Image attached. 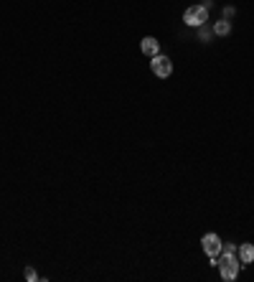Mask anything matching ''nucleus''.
<instances>
[{"mask_svg": "<svg viewBox=\"0 0 254 282\" xmlns=\"http://www.w3.org/2000/svg\"><path fill=\"white\" fill-rule=\"evenodd\" d=\"M239 267H242V262H239V257H237V254H234V257H224L221 262H219L221 277H224L226 282L237 280V275H239Z\"/></svg>", "mask_w": 254, "mask_h": 282, "instance_id": "2", "label": "nucleus"}, {"mask_svg": "<svg viewBox=\"0 0 254 282\" xmlns=\"http://www.w3.org/2000/svg\"><path fill=\"white\" fill-rule=\"evenodd\" d=\"M183 20H186V26H203L206 20H208V8L203 5H190L186 13H183Z\"/></svg>", "mask_w": 254, "mask_h": 282, "instance_id": "1", "label": "nucleus"}, {"mask_svg": "<svg viewBox=\"0 0 254 282\" xmlns=\"http://www.w3.org/2000/svg\"><path fill=\"white\" fill-rule=\"evenodd\" d=\"M140 49H142V54H145V56H150V59H153V56H158V54H160V43H158L153 36H147V38H142Z\"/></svg>", "mask_w": 254, "mask_h": 282, "instance_id": "5", "label": "nucleus"}, {"mask_svg": "<svg viewBox=\"0 0 254 282\" xmlns=\"http://www.w3.org/2000/svg\"><path fill=\"white\" fill-rule=\"evenodd\" d=\"M234 15V8H224V18H231Z\"/></svg>", "mask_w": 254, "mask_h": 282, "instance_id": "11", "label": "nucleus"}, {"mask_svg": "<svg viewBox=\"0 0 254 282\" xmlns=\"http://www.w3.org/2000/svg\"><path fill=\"white\" fill-rule=\"evenodd\" d=\"M221 257H234L237 254V247L234 244H221V252H219Z\"/></svg>", "mask_w": 254, "mask_h": 282, "instance_id": "8", "label": "nucleus"}, {"mask_svg": "<svg viewBox=\"0 0 254 282\" xmlns=\"http://www.w3.org/2000/svg\"><path fill=\"white\" fill-rule=\"evenodd\" d=\"M36 277H38V275H36V270H33V267H28V270H26V280H31V282H33Z\"/></svg>", "mask_w": 254, "mask_h": 282, "instance_id": "10", "label": "nucleus"}, {"mask_svg": "<svg viewBox=\"0 0 254 282\" xmlns=\"http://www.w3.org/2000/svg\"><path fill=\"white\" fill-rule=\"evenodd\" d=\"M214 33H216V36H229V33H231V23H229V20H216Z\"/></svg>", "mask_w": 254, "mask_h": 282, "instance_id": "7", "label": "nucleus"}, {"mask_svg": "<svg viewBox=\"0 0 254 282\" xmlns=\"http://www.w3.org/2000/svg\"><path fill=\"white\" fill-rule=\"evenodd\" d=\"M237 257H239L242 265H252L254 262V244H242L237 249Z\"/></svg>", "mask_w": 254, "mask_h": 282, "instance_id": "6", "label": "nucleus"}, {"mask_svg": "<svg viewBox=\"0 0 254 282\" xmlns=\"http://www.w3.org/2000/svg\"><path fill=\"white\" fill-rule=\"evenodd\" d=\"M221 239L216 234H203L201 236V247H203V252L208 254V257H219V252H221Z\"/></svg>", "mask_w": 254, "mask_h": 282, "instance_id": "4", "label": "nucleus"}, {"mask_svg": "<svg viewBox=\"0 0 254 282\" xmlns=\"http://www.w3.org/2000/svg\"><path fill=\"white\" fill-rule=\"evenodd\" d=\"M198 38H201V41H208V38H211V31L206 28V23L198 26Z\"/></svg>", "mask_w": 254, "mask_h": 282, "instance_id": "9", "label": "nucleus"}, {"mask_svg": "<svg viewBox=\"0 0 254 282\" xmlns=\"http://www.w3.org/2000/svg\"><path fill=\"white\" fill-rule=\"evenodd\" d=\"M150 69H153V74L155 76H160V79H168L173 74V61L168 59V56H153V61H150Z\"/></svg>", "mask_w": 254, "mask_h": 282, "instance_id": "3", "label": "nucleus"}]
</instances>
